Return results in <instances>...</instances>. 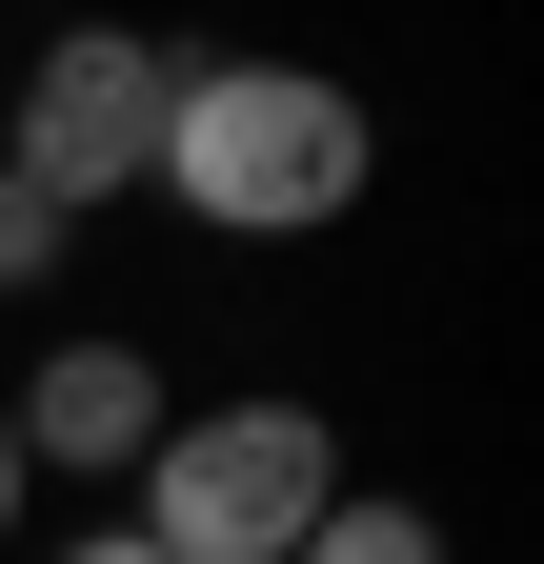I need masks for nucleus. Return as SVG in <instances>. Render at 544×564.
<instances>
[{
  "mask_svg": "<svg viewBox=\"0 0 544 564\" xmlns=\"http://www.w3.org/2000/svg\"><path fill=\"white\" fill-rule=\"evenodd\" d=\"M0 423H21V464H61V484H142L162 364H142V343H41V383L0 403Z\"/></svg>",
  "mask_w": 544,
  "mask_h": 564,
  "instance_id": "nucleus-4",
  "label": "nucleus"
},
{
  "mask_svg": "<svg viewBox=\"0 0 544 564\" xmlns=\"http://www.w3.org/2000/svg\"><path fill=\"white\" fill-rule=\"evenodd\" d=\"M61 564H162V544H142V524H81V544H61Z\"/></svg>",
  "mask_w": 544,
  "mask_h": 564,
  "instance_id": "nucleus-7",
  "label": "nucleus"
},
{
  "mask_svg": "<svg viewBox=\"0 0 544 564\" xmlns=\"http://www.w3.org/2000/svg\"><path fill=\"white\" fill-rule=\"evenodd\" d=\"M283 564H444V505H383V484H323V524Z\"/></svg>",
  "mask_w": 544,
  "mask_h": 564,
  "instance_id": "nucleus-5",
  "label": "nucleus"
},
{
  "mask_svg": "<svg viewBox=\"0 0 544 564\" xmlns=\"http://www.w3.org/2000/svg\"><path fill=\"white\" fill-rule=\"evenodd\" d=\"M61 242H81V223H61L41 182H0V303H21V282H61Z\"/></svg>",
  "mask_w": 544,
  "mask_h": 564,
  "instance_id": "nucleus-6",
  "label": "nucleus"
},
{
  "mask_svg": "<svg viewBox=\"0 0 544 564\" xmlns=\"http://www.w3.org/2000/svg\"><path fill=\"white\" fill-rule=\"evenodd\" d=\"M162 101H182V41L142 21H61L21 61V101H0V182H41L61 223H101V202L162 182Z\"/></svg>",
  "mask_w": 544,
  "mask_h": 564,
  "instance_id": "nucleus-3",
  "label": "nucleus"
},
{
  "mask_svg": "<svg viewBox=\"0 0 544 564\" xmlns=\"http://www.w3.org/2000/svg\"><path fill=\"white\" fill-rule=\"evenodd\" d=\"M21 484H41V464H21V423H0V544H21Z\"/></svg>",
  "mask_w": 544,
  "mask_h": 564,
  "instance_id": "nucleus-8",
  "label": "nucleus"
},
{
  "mask_svg": "<svg viewBox=\"0 0 544 564\" xmlns=\"http://www.w3.org/2000/svg\"><path fill=\"white\" fill-rule=\"evenodd\" d=\"M363 182H383L363 82H323V61H182V101H162V202H182L202 242H323Z\"/></svg>",
  "mask_w": 544,
  "mask_h": 564,
  "instance_id": "nucleus-1",
  "label": "nucleus"
},
{
  "mask_svg": "<svg viewBox=\"0 0 544 564\" xmlns=\"http://www.w3.org/2000/svg\"><path fill=\"white\" fill-rule=\"evenodd\" d=\"M323 484H344V423L323 403H162L121 524H142L162 564H283L323 524Z\"/></svg>",
  "mask_w": 544,
  "mask_h": 564,
  "instance_id": "nucleus-2",
  "label": "nucleus"
}]
</instances>
